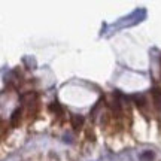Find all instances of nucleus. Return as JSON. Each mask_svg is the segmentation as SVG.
Wrapping results in <instances>:
<instances>
[{"label": "nucleus", "instance_id": "2", "mask_svg": "<svg viewBox=\"0 0 161 161\" xmlns=\"http://www.w3.org/2000/svg\"><path fill=\"white\" fill-rule=\"evenodd\" d=\"M18 118H19V110H15V112L12 114V118H11V124H12V125H17Z\"/></svg>", "mask_w": 161, "mask_h": 161}, {"label": "nucleus", "instance_id": "3", "mask_svg": "<svg viewBox=\"0 0 161 161\" xmlns=\"http://www.w3.org/2000/svg\"><path fill=\"white\" fill-rule=\"evenodd\" d=\"M82 124V118H78V116H73V127L78 128V127Z\"/></svg>", "mask_w": 161, "mask_h": 161}, {"label": "nucleus", "instance_id": "1", "mask_svg": "<svg viewBox=\"0 0 161 161\" xmlns=\"http://www.w3.org/2000/svg\"><path fill=\"white\" fill-rule=\"evenodd\" d=\"M154 102H155V106L160 109L161 108V92H158V90L154 91Z\"/></svg>", "mask_w": 161, "mask_h": 161}, {"label": "nucleus", "instance_id": "4", "mask_svg": "<svg viewBox=\"0 0 161 161\" xmlns=\"http://www.w3.org/2000/svg\"><path fill=\"white\" fill-rule=\"evenodd\" d=\"M143 158H148V160H152V158H154V154H152V152H148V154H143Z\"/></svg>", "mask_w": 161, "mask_h": 161}]
</instances>
